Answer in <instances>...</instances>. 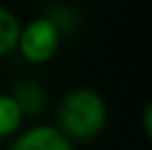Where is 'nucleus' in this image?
<instances>
[{
	"label": "nucleus",
	"instance_id": "nucleus-6",
	"mask_svg": "<svg viewBox=\"0 0 152 150\" xmlns=\"http://www.w3.org/2000/svg\"><path fill=\"white\" fill-rule=\"evenodd\" d=\"M141 126H143V132L148 135V139L152 141V102L143 108V115H141Z\"/></svg>",
	"mask_w": 152,
	"mask_h": 150
},
{
	"label": "nucleus",
	"instance_id": "nucleus-3",
	"mask_svg": "<svg viewBox=\"0 0 152 150\" xmlns=\"http://www.w3.org/2000/svg\"><path fill=\"white\" fill-rule=\"evenodd\" d=\"M9 150H73V146L55 126H35L22 132Z\"/></svg>",
	"mask_w": 152,
	"mask_h": 150
},
{
	"label": "nucleus",
	"instance_id": "nucleus-2",
	"mask_svg": "<svg viewBox=\"0 0 152 150\" xmlns=\"http://www.w3.org/2000/svg\"><path fill=\"white\" fill-rule=\"evenodd\" d=\"M18 46L27 62L44 64L55 55L60 46V29L51 18H38L20 29Z\"/></svg>",
	"mask_w": 152,
	"mask_h": 150
},
{
	"label": "nucleus",
	"instance_id": "nucleus-1",
	"mask_svg": "<svg viewBox=\"0 0 152 150\" xmlns=\"http://www.w3.org/2000/svg\"><path fill=\"white\" fill-rule=\"evenodd\" d=\"M60 128L66 139H93L106 124V104L102 95L91 89H75L60 104Z\"/></svg>",
	"mask_w": 152,
	"mask_h": 150
},
{
	"label": "nucleus",
	"instance_id": "nucleus-4",
	"mask_svg": "<svg viewBox=\"0 0 152 150\" xmlns=\"http://www.w3.org/2000/svg\"><path fill=\"white\" fill-rule=\"evenodd\" d=\"M22 106L18 97L13 95H0V137H11L18 132L22 124Z\"/></svg>",
	"mask_w": 152,
	"mask_h": 150
},
{
	"label": "nucleus",
	"instance_id": "nucleus-5",
	"mask_svg": "<svg viewBox=\"0 0 152 150\" xmlns=\"http://www.w3.org/2000/svg\"><path fill=\"white\" fill-rule=\"evenodd\" d=\"M20 22L9 9L0 7V55H7L18 46Z\"/></svg>",
	"mask_w": 152,
	"mask_h": 150
}]
</instances>
